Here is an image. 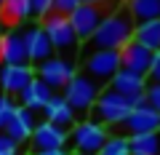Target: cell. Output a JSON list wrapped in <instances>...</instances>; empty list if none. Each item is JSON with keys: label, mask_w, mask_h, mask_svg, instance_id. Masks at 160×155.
Wrapping results in <instances>:
<instances>
[{"label": "cell", "mask_w": 160, "mask_h": 155, "mask_svg": "<svg viewBox=\"0 0 160 155\" xmlns=\"http://www.w3.org/2000/svg\"><path fill=\"white\" fill-rule=\"evenodd\" d=\"M32 78H35V70L29 64H3V70H0V88L8 96H13V94L19 96L29 86Z\"/></svg>", "instance_id": "12"}, {"label": "cell", "mask_w": 160, "mask_h": 155, "mask_svg": "<svg viewBox=\"0 0 160 155\" xmlns=\"http://www.w3.org/2000/svg\"><path fill=\"white\" fill-rule=\"evenodd\" d=\"M75 75H78V64H75L72 59L51 56V59H46V62L35 64V78L43 80L51 91H56V88H62V91H64V86L72 80Z\"/></svg>", "instance_id": "7"}, {"label": "cell", "mask_w": 160, "mask_h": 155, "mask_svg": "<svg viewBox=\"0 0 160 155\" xmlns=\"http://www.w3.org/2000/svg\"><path fill=\"white\" fill-rule=\"evenodd\" d=\"M131 110H133L131 99L120 96L118 91H112L109 86H104L102 94H99V99L93 102V107H91V112H93L91 121L102 123L104 128H115V126H120V123L128 118Z\"/></svg>", "instance_id": "4"}, {"label": "cell", "mask_w": 160, "mask_h": 155, "mask_svg": "<svg viewBox=\"0 0 160 155\" xmlns=\"http://www.w3.org/2000/svg\"><path fill=\"white\" fill-rule=\"evenodd\" d=\"M133 27H136V22L128 13V8L123 6L99 24V29L88 40V48H93V51H120L126 43L133 40Z\"/></svg>", "instance_id": "1"}, {"label": "cell", "mask_w": 160, "mask_h": 155, "mask_svg": "<svg viewBox=\"0 0 160 155\" xmlns=\"http://www.w3.org/2000/svg\"><path fill=\"white\" fill-rule=\"evenodd\" d=\"M13 110H16V104H13V99L8 96V94H0V131L8 126V121L13 118Z\"/></svg>", "instance_id": "24"}, {"label": "cell", "mask_w": 160, "mask_h": 155, "mask_svg": "<svg viewBox=\"0 0 160 155\" xmlns=\"http://www.w3.org/2000/svg\"><path fill=\"white\" fill-rule=\"evenodd\" d=\"M24 48H27V62H32V64H40L53 56V46L40 24H35V27H29L24 32Z\"/></svg>", "instance_id": "13"}, {"label": "cell", "mask_w": 160, "mask_h": 155, "mask_svg": "<svg viewBox=\"0 0 160 155\" xmlns=\"http://www.w3.org/2000/svg\"><path fill=\"white\" fill-rule=\"evenodd\" d=\"M144 102L155 112H160V83H147V88H144Z\"/></svg>", "instance_id": "25"}, {"label": "cell", "mask_w": 160, "mask_h": 155, "mask_svg": "<svg viewBox=\"0 0 160 155\" xmlns=\"http://www.w3.org/2000/svg\"><path fill=\"white\" fill-rule=\"evenodd\" d=\"M80 3H86V6H96V3H104V0H80Z\"/></svg>", "instance_id": "31"}, {"label": "cell", "mask_w": 160, "mask_h": 155, "mask_svg": "<svg viewBox=\"0 0 160 155\" xmlns=\"http://www.w3.org/2000/svg\"><path fill=\"white\" fill-rule=\"evenodd\" d=\"M29 142H32L35 152H40V150H67L69 137H67L64 128L53 126V123H48V121H40L38 126H35Z\"/></svg>", "instance_id": "11"}, {"label": "cell", "mask_w": 160, "mask_h": 155, "mask_svg": "<svg viewBox=\"0 0 160 155\" xmlns=\"http://www.w3.org/2000/svg\"><path fill=\"white\" fill-rule=\"evenodd\" d=\"M0 59L3 64H29L22 32H8L0 38Z\"/></svg>", "instance_id": "17"}, {"label": "cell", "mask_w": 160, "mask_h": 155, "mask_svg": "<svg viewBox=\"0 0 160 155\" xmlns=\"http://www.w3.org/2000/svg\"><path fill=\"white\" fill-rule=\"evenodd\" d=\"M32 16V11H29V0H3L0 3V19L6 24H22L27 22V19Z\"/></svg>", "instance_id": "20"}, {"label": "cell", "mask_w": 160, "mask_h": 155, "mask_svg": "<svg viewBox=\"0 0 160 155\" xmlns=\"http://www.w3.org/2000/svg\"><path fill=\"white\" fill-rule=\"evenodd\" d=\"M35 126H38V121H35V112H32V110H27V107H22V104H16V110H13V118L8 121V126L3 128V131H6L16 144H24V142H29V137H32Z\"/></svg>", "instance_id": "14"}, {"label": "cell", "mask_w": 160, "mask_h": 155, "mask_svg": "<svg viewBox=\"0 0 160 155\" xmlns=\"http://www.w3.org/2000/svg\"><path fill=\"white\" fill-rule=\"evenodd\" d=\"M43 112H46V121L53 123V126L64 128V131H69V128L78 123V118H75V110L67 104V99L59 96V94H53L51 99H48V104L43 107Z\"/></svg>", "instance_id": "16"}, {"label": "cell", "mask_w": 160, "mask_h": 155, "mask_svg": "<svg viewBox=\"0 0 160 155\" xmlns=\"http://www.w3.org/2000/svg\"><path fill=\"white\" fill-rule=\"evenodd\" d=\"M128 150L131 155H160V131L128 137Z\"/></svg>", "instance_id": "22"}, {"label": "cell", "mask_w": 160, "mask_h": 155, "mask_svg": "<svg viewBox=\"0 0 160 155\" xmlns=\"http://www.w3.org/2000/svg\"><path fill=\"white\" fill-rule=\"evenodd\" d=\"M102 88H104L102 83H96L93 78H88L86 72H78L72 80L64 86L62 96L67 99V104L75 110V115H78V112H88V110L93 107V102L99 99Z\"/></svg>", "instance_id": "6"}, {"label": "cell", "mask_w": 160, "mask_h": 155, "mask_svg": "<svg viewBox=\"0 0 160 155\" xmlns=\"http://www.w3.org/2000/svg\"><path fill=\"white\" fill-rule=\"evenodd\" d=\"M112 91H118L120 96H126L133 102V107L136 104L144 102V88H147V78L144 75H136V72H128V70L120 67L118 72H115V78L107 83Z\"/></svg>", "instance_id": "10"}, {"label": "cell", "mask_w": 160, "mask_h": 155, "mask_svg": "<svg viewBox=\"0 0 160 155\" xmlns=\"http://www.w3.org/2000/svg\"><path fill=\"white\" fill-rule=\"evenodd\" d=\"M29 11H32V16H38L43 22L51 13V0H29Z\"/></svg>", "instance_id": "27"}, {"label": "cell", "mask_w": 160, "mask_h": 155, "mask_svg": "<svg viewBox=\"0 0 160 155\" xmlns=\"http://www.w3.org/2000/svg\"><path fill=\"white\" fill-rule=\"evenodd\" d=\"M51 96H53V91H51L43 80H38V78H32V80H29V86L19 94L22 107L32 110V112H35V110H43V107L48 104V99H51Z\"/></svg>", "instance_id": "18"}, {"label": "cell", "mask_w": 160, "mask_h": 155, "mask_svg": "<svg viewBox=\"0 0 160 155\" xmlns=\"http://www.w3.org/2000/svg\"><path fill=\"white\" fill-rule=\"evenodd\" d=\"M35 155H69L67 150H40V152H35Z\"/></svg>", "instance_id": "30"}, {"label": "cell", "mask_w": 160, "mask_h": 155, "mask_svg": "<svg viewBox=\"0 0 160 155\" xmlns=\"http://www.w3.org/2000/svg\"><path fill=\"white\" fill-rule=\"evenodd\" d=\"M40 27L46 29L48 40H51L53 46V56H62V59H72L80 54V40L78 35H75L72 24H69L67 16H59V13H48L43 22H40Z\"/></svg>", "instance_id": "3"}, {"label": "cell", "mask_w": 160, "mask_h": 155, "mask_svg": "<svg viewBox=\"0 0 160 155\" xmlns=\"http://www.w3.org/2000/svg\"><path fill=\"white\" fill-rule=\"evenodd\" d=\"M118 70H120V51H91L88 59H83V70L80 72H86L96 83L107 86Z\"/></svg>", "instance_id": "9"}, {"label": "cell", "mask_w": 160, "mask_h": 155, "mask_svg": "<svg viewBox=\"0 0 160 155\" xmlns=\"http://www.w3.org/2000/svg\"><path fill=\"white\" fill-rule=\"evenodd\" d=\"M123 6L128 8V13L133 16V22H152L160 19V0H126Z\"/></svg>", "instance_id": "21"}, {"label": "cell", "mask_w": 160, "mask_h": 155, "mask_svg": "<svg viewBox=\"0 0 160 155\" xmlns=\"http://www.w3.org/2000/svg\"><path fill=\"white\" fill-rule=\"evenodd\" d=\"M147 83H160V51L152 54V62H149V70H147Z\"/></svg>", "instance_id": "29"}, {"label": "cell", "mask_w": 160, "mask_h": 155, "mask_svg": "<svg viewBox=\"0 0 160 155\" xmlns=\"http://www.w3.org/2000/svg\"><path fill=\"white\" fill-rule=\"evenodd\" d=\"M69 155H83V152H69Z\"/></svg>", "instance_id": "32"}, {"label": "cell", "mask_w": 160, "mask_h": 155, "mask_svg": "<svg viewBox=\"0 0 160 155\" xmlns=\"http://www.w3.org/2000/svg\"><path fill=\"white\" fill-rule=\"evenodd\" d=\"M118 8H123V6H120V0H104V3H96V6L80 3L67 19H69V24H72L75 35H78V40L80 43H88V40H91V35L99 29V24H102L109 13H115Z\"/></svg>", "instance_id": "2"}, {"label": "cell", "mask_w": 160, "mask_h": 155, "mask_svg": "<svg viewBox=\"0 0 160 155\" xmlns=\"http://www.w3.org/2000/svg\"><path fill=\"white\" fill-rule=\"evenodd\" d=\"M78 6H80V0H51V13L69 16V13H72Z\"/></svg>", "instance_id": "26"}, {"label": "cell", "mask_w": 160, "mask_h": 155, "mask_svg": "<svg viewBox=\"0 0 160 155\" xmlns=\"http://www.w3.org/2000/svg\"><path fill=\"white\" fill-rule=\"evenodd\" d=\"M118 128V137H136V134H152V131H160V112H155L147 102L136 104V107L128 112V118Z\"/></svg>", "instance_id": "8"}, {"label": "cell", "mask_w": 160, "mask_h": 155, "mask_svg": "<svg viewBox=\"0 0 160 155\" xmlns=\"http://www.w3.org/2000/svg\"><path fill=\"white\" fill-rule=\"evenodd\" d=\"M69 147L75 152H83V155H96L102 150V144L107 142L109 131L96 121H78L72 128H69Z\"/></svg>", "instance_id": "5"}, {"label": "cell", "mask_w": 160, "mask_h": 155, "mask_svg": "<svg viewBox=\"0 0 160 155\" xmlns=\"http://www.w3.org/2000/svg\"><path fill=\"white\" fill-rule=\"evenodd\" d=\"M0 3H3V0H0Z\"/></svg>", "instance_id": "33"}, {"label": "cell", "mask_w": 160, "mask_h": 155, "mask_svg": "<svg viewBox=\"0 0 160 155\" xmlns=\"http://www.w3.org/2000/svg\"><path fill=\"white\" fill-rule=\"evenodd\" d=\"M0 155H19V144L6 131H0Z\"/></svg>", "instance_id": "28"}, {"label": "cell", "mask_w": 160, "mask_h": 155, "mask_svg": "<svg viewBox=\"0 0 160 155\" xmlns=\"http://www.w3.org/2000/svg\"><path fill=\"white\" fill-rule=\"evenodd\" d=\"M149 62H152V51H147L144 46H139L136 40L126 43V46L120 48V67L128 70V72H136V75H144V78H147Z\"/></svg>", "instance_id": "15"}, {"label": "cell", "mask_w": 160, "mask_h": 155, "mask_svg": "<svg viewBox=\"0 0 160 155\" xmlns=\"http://www.w3.org/2000/svg\"><path fill=\"white\" fill-rule=\"evenodd\" d=\"M133 40L139 46H144L147 51H160V19H152V22H139L133 27Z\"/></svg>", "instance_id": "19"}, {"label": "cell", "mask_w": 160, "mask_h": 155, "mask_svg": "<svg viewBox=\"0 0 160 155\" xmlns=\"http://www.w3.org/2000/svg\"><path fill=\"white\" fill-rule=\"evenodd\" d=\"M96 155H131V150H128V139L126 137H118V134H109L107 142L102 144V150H99Z\"/></svg>", "instance_id": "23"}]
</instances>
